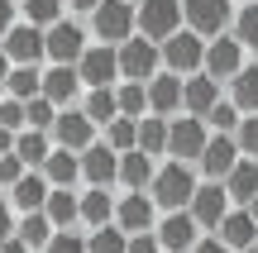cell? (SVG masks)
<instances>
[{
	"label": "cell",
	"mask_w": 258,
	"mask_h": 253,
	"mask_svg": "<svg viewBox=\"0 0 258 253\" xmlns=\"http://www.w3.org/2000/svg\"><path fill=\"white\" fill-rule=\"evenodd\" d=\"M196 187H201V182H196V172L186 167V162L172 158L167 167H158V177H153V201H158V210H167V215H172V210H186V206H191Z\"/></svg>",
	"instance_id": "cell-1"
},
{
	"label": "cell",
	"mask_w": 258,
	"mask_h": 253,
	"mask_svg": "<svg viewBox=\"0 0 258 253\" xmlns=\"http://www.w3.org/2000/svg\"><path fill=\"white\" fill-rule=\"evenodd\" d=\"M91 29H96V38H101V43L120 48V43H129V38H134V29H139V10L129 5V0H105V5L91 15Z\"/></svg>",
	"instance_id": "cell-2"
},
{
	"label": "cell",
	"mask_w": 258,
	"mask_h": 253,
	"mask_svg": "<svg viewBox=\"0 0 258 253\" xmlns=\"http://www.w3.org/2000/svg\"><path fill=\"white\" fill-rule=\"evenodd\" d=\"M158 62H163V43H153V38L134 34L129 43H120V76L124 81H153Z\"/></svg>",
	"instance_id": "cell-3"
},
{
	"label": "cell",
	"mask_w": 258,
	"mask_h": 253,
	"mask_svg": "<svg viewBox=\"0 0 258 253\" xmlns=\"http://www.w3.org/2000/svg\"><path fill=\"white\" fill-rule=\"evenodd\" d=\"M182 0H139V34L153 43H167L182 29Z\"/></svg>",
	"instance_id": "cell-4"
},
{
	"label": "cell",
	"mask_w": 258,
	"mask_h": 253,
	"mask_svg": "<svg viewBox=\"0 0 258 253\" xmlns=\"http://www.w3.org/2000/svg\"><path fill=\"white\" fill-rule=\"evenodd\" d=\"M211 124L201 120V115H182V120H172V134H167V153H172L177 162H201L206 143H211Z\"/></svg>",
	"instance_id": "cell-5"
},
{
	"label": "cell",
	"mask_w": 258,
	"mask_h": 253,
	"mask_svg": "<svg viewBox=\"0 0 258 253\" xmlns=\"http://www.w3.org/2000/svg\"><path fill=\"white\" fill-rule=\"evenodd\" d=\"M115 225H120L124 234H153L158 229V201L148 196V191H124V196L115 201Z\"/></svg>",
	"instance_id": "cell-6"
},
{
	"label": "cell",
	"mask_w": 258,
	"mask_h": 253,
	"mask_svg": "<svg viewBox=\"0 0 258 253\" xmlns=\"http://www.w3.org/2000/svg\"><path fill=\"white\" fill-rule=\"evenodd\" d=\"M163 62H167V72H201L206 67V38L201 34H191V29H177L172 38L163 43Z\"/></svg>",
	"instance_id": "cell-7"
},
{
	"label": "cell",
	"mask_w": 258,
	"mask_h": 253,
	"mask_svg": "<svg viewBox=\"0 0 258 253\" xmlns=\"http://www.w3.org/2000/svg\"><path fill=\"white\" fill-rule=\"evenodd\" d=\"M186 210H191V220H196V225L220 229V225H225V215H230V187H225V182H201Z\"/></svg>",
	"instance_id": "cell-8"
},
{
	"label": "cell",
	"mask_w": 258,
	"mask_h": 253,
	"mask_svg": "<svg viewBox=\"0 0 258 253\" xmlns=\"http://www.w3.org/2000/svg\"><path fill=\"white\" fill-rule=\"evenodd\" d=\"M206 72L215 76V81H234V76L244 72V43L234 34H220L206 43Z\"/></svg>",
	"instance_id": "cell-9"
},
{
	"label": "cell",
	"mask_w": 258,
	"mask_h": 253,
	"mask_svg": "<svg viewBox=\"0 0 258 253\" xmlns=\"http://www.w3.org/2000/svg\"><path fill=\"white\" fill-rule=\"evenodd\" d=\"M48 57H53V67H77L86 57V34L82 24H72V19H57L53 29H48Z\"/></svg>",
	"instance_id": "cell-10"
},
{
	"label": "cell",
	"mask_w": 258,
	"mask_h": 253,
	"mask_svg": "<svg viewBox=\"0 0 258 253\" xmlns=\"http://www.w3.org/2000/svg\"><path fill=\"white\" fill-rule=\"evenodd\" d=\"M239 139L234 134H211V143H206V153H201V172H206V182H225L234 167H239Z\"/></svg>",
	"instance_id": "cell-11"
},
{
	"label": "cell",
	"mask_w": 258,
	"mask_h": 253,
	"mask_svg": "<svg viewBox=\"0 0 258 253\" xmlns=\"http://www.w3.org/2000/svg\"><path fill=\"white\" fill-rule=\"evenodd\" d=\"M10 53V62L15 67H34L38 57L48 53V29H38V24H19V29H10L5 34V43H0Z\"/></svg>",
	"instance_id": "cell-12"
},
{
	"label": "cell",
	"mask_w": 258,
	"mask_h": 253,
	"mask_svg": "<svg viewBox=\"0 0 258 253\" xmlns=\"http://www.w3.org/2000/svg\"><path fill=\"white\" fill-rule=\"evenodd\" d=\"M91 134H96V120L86 110H62L57 124H53V143L67 148V153H86L91 148Z\"/></svg>",
	"instance_id": "cell-13"
},
{
	"label": "cell",
	"mask_w": 258,
	"mask_h": 253,
	"mask_svg": "<svg viewBox=\"0 0 258 253\" xmlns=\"http://www.w3.org/2000/svg\"><path fill=\"white\" fill-rule=\"evenodd\" d=\"M182 15L191 34H211L220 38V29L230 24V0H182Z\"/></svg>",
	"instance_id": "cell-14"
},
{
	"label": "cell",
	"mask_w": 258,
	"mask_h": 253,
	"mask_svg": "<svg viewBox=\"0 0 258 253\" xmlns=\"http://www.w3.org/2000/svg\"><path fill=\"white\" fill-rule=\"evenodd\" d=\"M77 72H82V81L91 86V91L110 86L115 76H120V48H110V43H101V48H86V57L77 62Z\"/></svg>",
	"instance_id": "cell-15"
},
{
	"label": "cell",
	"mask_w": 258,
	"mask_h": 253,
	"mask_svg": "<svg viewBox=\"0 0 258 253\" xmlns=\"http://www.w3.org/2000/svg\"><path fill=\"white\" fill-rule=\"evenodd\" d=\"M158 239H163V253H191L201 244V225L191 220V210H172L158 225Z\"/></svg>",
	"instance_id": "cell-16"
},
{
	"label": "cell",
	"mask_w": 258,
	"mask_h": 253,
	"mask_svg": "<svg viewBox=\"0 0 258 253\" xmlns=\"http://www.w3.org/2000/svg\"><path fill=\"white\" fill-rule=\"evenodd\" d=\"M82 182H91V187L120 182V153H115L110 143H91V148L82 153Z\"/></svg>",
	"instance_id": "cell-17"
},
{
	"label": "cell",
	"mask_w": 258,
	"mask_h": 253,
	"mask_svg": "<svg viewBox=\"0 0 258 253\" xmlns=\"http://www.w3.org/2000/svg\"><path fill=\"white\" fill-rule=\"evenodd\" d=\"M220 244L230 248V253H249V248H258V220H253L244 206L225 215V225H220Z\"/></svg>",
	"instance_id": "cell-18"
},
{
	"label": "cell",
	"mask_w": 258,
	"mask_h": 253,
	"mask_svg": "<svg viewBox=\"0 0 258 253\" xmlns=\"http://www.w3.org/2000/svg\"><path fill=\"white\" fill-rule=\"evenodd\" d=\"M182 101H186V81L177 72H158L153 81H148V110L153 115L167 120V110H182Z\"/></svg>",
	"instance_id": "cell-19"
},
{
	"label": "cell",
	"mask_w": 258,
	"mask_h": 253,
	"mask_svg": "<svg viewBox=\"0 0 258 253\" xmlns=\"http://www.w3.org/2000/svg\"><path fill=\"white\" fill-rule=\"evenodd\" d=\"M48 196H53V182H48L43 172H29V177H19L15 187H10V206L24 210V215L43 210V206H48Z\"/></svg>",
	"instance_id": "cell-20"
},
{
	"label": "cell",
	"mask_w": 258,
	"mask_h": 253,
	"mask_svg": "<svg viewBox=\"0 0 258 253\" xmlns=\"http://www.w3.org/2000/svg\"><path fill=\"white\" fill-rule=\"evenodd\" d=\"M215 105H220V86H215V76H211V72H196L191 81H186V101H182V110H186V115H201V120H206Z\"/></svg>",
	"instance_id": "cell-21"
},
{
	"label": "cell",
	"mask_w": 258,
	"mask_h": 253,
	"mask_svg": "<svg viewBox=\"0 0 258 253\" xmlns=\"http://www.w3.org/2000/svg\"><path fill=\"white\" fill-rule=\"evenodd\" d=\"M153 177H158V167H153V153H144V148H134V153H120V182L129 191H144V187H153Z\"/></svg>",
	"instance_id": "cell-22"
},
{
	"label": "cell",
	"mask_w": 258,
	"mask_h": 253,
	"mask_svg": "<svg viewBox=\"0 0 258 253\" xmlns=\"http://www.w3.org/2000/svg\"><path fill=\"white\" fill-rule=\"evenodd\" d=\"M225 187H230L234 206H249V201L258 196V158H239V167L225 177Z\"/></svg>",
	"instance_id": "cell-23"
},
{
	"label": "cell",
	"mask_w": 258,
	"mask_h": 253,
	"mask_svg": "<svg viewBox=\"0 0 258 253\" xmlns=\"http://www.w3.org/2000/svg\"><path fill=\"white\" fill-rule=\"evenodd\" d=\"M43 215L53 220L57 229H72L77 220H82V196H72V191H67V187H53V196H48Z\"/></svg>",
	"instance_id": "cell-24"
},
{
	"label": "cell",
	"mask_w": 258,
	"mask_h": 253,
	"mask_svg": "<svg viewBox=\"0 0 258 253\" xmlns=\"http://www.w3.org/2000/svg\"><path fill=\"white\" fill-rule=\"evenodd\" d=\"M43 177L53 182V187H67L72 191V182H82V158L67 148H53V158L43 162Z\"/></svg>",
	"instance_id": "cell-25"
},
{
	"label": "cell",
	"mask_w": 258,
	"mask_h": 253,
	"mask_svg": "<svg viewBox=\"0 0 258 253\" xmlns=\"http://www.w3.org/2000/svg\"><path fill=\"white\" fill-rule=\"evenodd\" d=\"M77 86H82V72H77V67H53V72H43V96L53 105H67L77 96Z\"/></svg>",
	"instance_id": "cell-26"
},
{
	"label": "cell",
	"mask_w": 258,
	"mask_h": 253,
	"mask_svg": "<svg viewBox=\"0 0 258 253\" xmlns=\"http://www.w3.org/2000/svg\"><path fill=\"white\" fill-rule=\"evenodd\" d=\"M82 220H86V225H96V229H101V225H115V201H110V191H105V187H91L82 196Z\"/></svg>",
	"instance_id": "cell-27"
},
{
	"label": "cell",
	"mask_w": 258,
	"mask_h": 253,
	"mask_svg": "<svg viewBox=\"0 0 258 253\" xmlns=\"http://www.w3.org/2000/svg\"><path fill=\"white\" fill-rule=\"evenodd\" d=\"M167 134H172V120L148 115V120H139V148L144 153H167Z\"/></svg>",
	"instance_id": "cell-28"
},
{
	"label": "cell",
	"mask_w": 258,
	"mask_h": 253,
	"mask_svg": "<svg viewBox=\"0 0 258 253\" xmlns=\"http://www.w3.org/2000/svg\"><path fill=\"white\" fill-rule=\"evenodd\" d=\"M5 91L15 96V101H34V96H43V72H38V67H15Z\"/></svg>",
	"instance_id": "cell-29"
},
{
	"label": "cell",
	"mask_w": 258,
	"mask_h": 253,
	"mask_svg": "<svg viewBox=\"0 0 258 253\" xmlns=\"http://www.w3.org/2000/svg\"><path fill=\"white\" fill-rule=\"evenodd\" d=\"M53 234H57V229H53V220H48L43 210H34V215L19 220V239H24L29 248H48V244H53Z\"/></svg>",
	"instance_id": "cell-30"
},
{
	"label": "cell",
	"mask_w": 258,
	"mask_h": 253,
	"mask_svg": "<svg viewBox=\"0 0 258 253\" xmlns=\"http://www.w3.org/2000/svg\"><path fill=\"white\" fill-rule=\"evenodd\" d=\"M230 101L239 105V110H253L258 115V67H244V72L230 81Z\"/></svg>",
	"instance_id": "cell-31"
},
{
	"label": "cell",
	"mask_w": 258,
	"mask_h": 253,
	"mask_svg": "<svg viewBox=\"0 0 258 253\" xmlns=\"http://www.w3.org/2000/svg\"><path fill=\"white\" fill-rule=\"evenodd\" d=\"M15 153L29 162V167H43V162L53 158V148H48L43 129H24V134H19V143H15Z\"/></svg>",
	"instance_id": "cell-32"
},
{
	"label": "cell",
	"mask_w": 258,
	"mask_h": 253,
	"mask_svg": "<svg viewBox=\"0 0 258 253\" xmlns=\"http://www.w3.org/2000/svg\"><path fill=\"white\" fill-rule=\"evenodd\" d=\"M86 253H129V234L120 225H101V229H91V239H86Z\"/></svg>",
	"instance_id": "cell-33"
},
{
	"label": "cell",
	"mask_w": 258,
	"mask_h": 253,
	"mask_svg": "<svg viewBox=\"0 0 258 253\" xmlns=\"http://www.w3.org/2000/svg\"><path fill=\"white\" fill-rule=\"evenodd\" d=\"M105 143H110L115 153H134V148H139V120L120 115L115 124H105Z\"/></svg>",
	"instance_id": "cell-34"
},
{
	"label": "cell",
	"mask_w": 258,
	"mask_h": 253,
	"mask_svg": "<svg viewBox=\"0 0 258 253\" xmlns=\"http://www.w3.org/2000/svg\"><path fill=\"white\" fill-rule=\"evenodd\" d=\"M86 115H91L96 124H115V120H120V101H115V86H101V91H91V101H86Z\"/></svg>",
	"instance_id": "cell-35"
},
{
	"label": "cell",
	"mask_w": 258,
	"mask_h": 253,
	"mask_svg": "<svg viewBox=\"0 0 258 253\" xmlns=\"http://www.w3.org/2000/svg\"><path fill=\"white\" fill-rule=\"evenodd\" d=\"M115 101H120V115L139 120V115L148 110V86L144 81H124V86H115Z\"/></svg>",
	"instance_id": "cell-36"
},
{
	"label": "cell",
	"mask_w": 258,
	"mask_h": 253,
	"mask_svg": "<svg viewBox=\"0 0 258 253\" xmlns=\"http://www.w3.org/2000/svg\"><path fill=\"white\" fill-rule=\"evenodd\" d=\"M24 19L38 29H53L62 19V0H24Z\"/></svg>",
	"instance_id": "cell-37"
},
{
	"label": "cell",
	"mask_w": 258,
	"mask_h": 253,
	"mask_svg": "<svg viewBox=\"0 0 258 253\" xmlns=\"http://www.w3.org/2000/svg\"><path fill=\"white\" fill-rule=\"evenodd\" d=\"M206 124H211L215 134H239V124H244V115H239V105L234 101H220L211 115H206Z\"/></svg>",
	"instance_id": "cell-38"
},
{
	"label": "cell",
	"mask_w": 258,
	"mask_h": 253,
	"mask_svg": "<svg viewBox=\"0 0 258 253\" xmlns=\"http://www.w3.org/2000/svg\"><path fill=\"white\" fill-rule=\"evenodd\" d=\"M234 38H239L244 48H258V0H249V5L234 15Z\"/></svg>",
	"instance_id": "cell-39"
},
{
	"label": "cell",
	"mask_w": 258,
	"mask_h": 253,
	"mask_svg": "<svg viewBox=\"0 0 258 253\" xmlns=\"http://www.w3.org/2000/svg\"><path fill=\"white\" fill-rule=\"evenodd\" d=\"M24 110H29V129H53V124H57V105L48 101V96L24 101Z\"/></svg>",
	"instance_id": "cell-40"
},
{
	"label": "cell",
	"mask_w": 258,
	"mask_h": 253,
	"mask_svg": "<svg viewBox=\"0 0 258 253\" xmlns=\"http://www.w3.org/2000/svg\"><path fill=\"white\" fill-rule=\"evenodd\" d=\"M0 124H5V129H15V134H24V124H29V110H24V101L5 96V101H0Z\"/></svg>",
	"instance_id": "cell-41"
},
{
	"label": "cell",
	"mask_w": 258,
	"mask_h": 253,
	"mask_svg": "<svg viewBox=\"0 0 258 253\" xmlns=\"http://www.w3.org/2000/svg\"><path fill=\"white\" fill-rule=\"evenodd\" d=\"M19 177H29V162L19 158V153H5V158H0V187L10 191V187H15Z\"/></svg>",
	"instance_id": "cell-42"
},
{
	"label": "cell",
	"mask_w": 258,
	"mask_h": 253,
	"mask_svg": "<svg viewBox=\"0 0 258 253\" xmlns=\"http://www.w3.org/2000/svg\"><path fill=\"white\" fill-rule=\"evenodd\" d=\"M239 153L244 158H258V115H244V124H239Z\"/></svg>",
	"instance_id": "cell-43"
},
{
	"label": "cell",
	"mask_w": 258,
	"mask_h": 253,
	"mask_svg": "<svg viewBox=\"0 0 258 253\" xmlns=\"http://www.w3.org/2000/svg\"><path fill=\"white\" fill-rule=\"evenodd\" d=\"M43 253H86V239H82V234H72V229H57L53 244H48Z\"/></svg>",
	"instance_id": "cell-44"
},
{
	"label": "cell",
	"mask_w": 258,
	"mask_h": 253,
	"mask_svg": "<svg viewBox=\"0 0 258 253\" xmlns=\"http://www.w3.org/2000/svg\"><path fill=\"white\" fill-rule=\"evenodd\" d=\"M129 253H163L158 229H153V234H129Z\"/></svg>",
	"instance_id": "cell-45"
},
{
	"label": "cell",
	"mask_w": 258,
	"mask_h": 253,
	"mask_svg": "<svg viewBox=\"0 0 258 253\" xmlns=\"http://www.w3.org/2000/svg\"><path fill=\"white\" fill-rule=\"evenodd\" d=\"M19 234V225H15V206H5V201H0V244H5V239H15Z\"/></svg>",
	"instance_id": "cell-46"
},
{
	"label": "cell",
	"mask_w": 258,
	"mask_h": 253,
	"mask_svg": "<svg viewBox=\"0 0 258 253\" xmlns=\"http://www.w3.org/2000/svg\"><path fill=\"white\" fill-rule=\"evenodd\" d=\"M15 29V0H0V38Z\"/></svg>",
	"instance_id": "cell-47"
},
{
	"label": "cell",
	"mask_w": 258,
	"mask_h": 253,
	"mask_svg": "<svg viewBox=\"0 0 258 253\" xmlns=\"http://www.w3.org/2000/svg\"><path fill=\"white\" fill-rule=\"evenodd\" d=\"M15 143H19V134H15V129H5V124H0V158H5V153H15Z\"/></svg>",
	"instance_id": "cell-48"
},
{
	"label": "cell",
	"mask_w": 258,
	"mask_h": 253,
	"mask_svg": "<svg viewBox=\"0 0 258 253\" xmlns=\"http://www.w3.org/2000/svg\"><path fill=\"white\" fill-rule=\"evenodd\" d=\"M191 253H230V248H225V244H220V239H201V244H196Z\"/></svg>",
	"instance_id": "cell-49"
},
{
	"label": "cell",
	"mask_w": 258,
	"mask_h": 253,
	"mask_svg": "<svg viewBox=\"0 0 258 253\" xmlns=\"http://www.w3.org/2000/svg\"><path fill=\"white\" fill-rule=\"evenodd\" d=\"M0 253H29V244L15 234V239H5V244H0Z\"/></svg>",
	"instance_id": "cell-50"
},
{
	"label": "cell",
	"mask_w": 258,
	"mask_h": 253,
	"mask_svg": "<svg viewBox=\"0 0 258 253\" xmlns=\"http://www.w3.org/2000/svg\"><path fill=\"white\" fill-rule=\"evenodd\" d=\"M10 72H15V62H10V53H5V48H0V86L10 81Z\"/></svg>",
	"instance_id": "cell-51"
},
{
	"label": "cell",
	"mask_w": 258,
	"mask_h": 253,
	"mask_svg": "<svg viewBox=\"0 0 258 253\" xmlns=\"http://www.w3.org/2000/svg\"><path fill=\"white\" fill-rule=\"evenodd\" d=\"M101 5H105V0H72V10H82V15H96Z\"/></svg>",
	"instance_id": "cell-52"
},
{
	"label": "cell",
	"mask_w": 258,
	"mask_h": 253,
	"mask_svg": "<svg viewBox=\"0 0 258 253\" xmlns=\"http://www.w3.org/2000/svg\"><path fill=\"white\" fill-rule=\"evenodd\" d=\"M244 210H249V215H253V220H258V196H253V201H249V206H244Z\"/></svg>",
	"instance_id": "cell-53"
},
{
	"label": "cell",
	"mask_w": 258,
	"mask_h": 253,
	"mask_svg": "<svg viewBox=\"0 0 258 253\" xmlns=\"http://www.w3.org/2000/svg\"><path fill=\"white\" fill-rule=\"evenodd\" d=\"M249 253H258V248H249Z\"/></svg>",
	"instance_id": "cell-54"
},
{
	"label": "cell",
	"mask_w": 258,
	"mask_h": 253,
	"mask_svg": "<svg viewBox=\"0 0 258 253\" xmlns=\"http://www.w3.org/2000/svg\"><path fill=\"white\" fill-rule=\"evenodd\" d=\"M0 191H5V187H0Z\"/></svg>",
	"instance_id": "cell-55"
}]
</instances>
